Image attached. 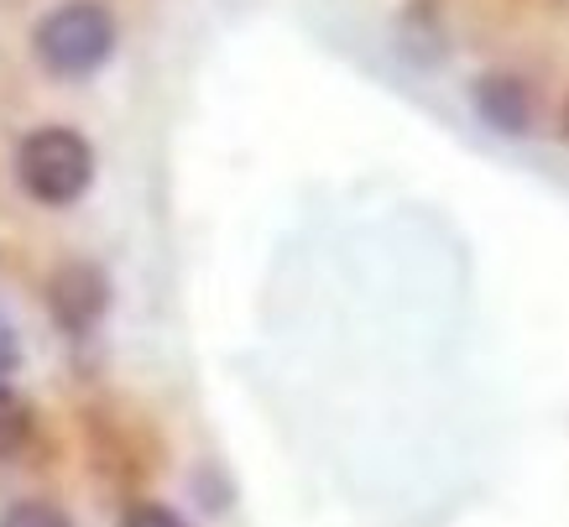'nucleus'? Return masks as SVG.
<instances>
[{"instance_id": "nucleus-7", "label": "nucleus", "mask_w": 569, "mask_h": 527, "mask_svg": "<svg viewBox=\"0 0 569 527\" xmlns=\"http://www.w3.org/2000/svg\"><path fill=\"white\" fill-rule=\"evenodd\" d=\"M121 527H189L178 517L173 507H157V501H137V507H126Z\"/></svg>"}, {"instance_id": "nucleus-2", "label": "nucleus", "mask_w": 569, "mask_h": 527, "mask_svg": "<svg viewBox=\"0 0 569 527\" xmlns=\"http://www.w3.org/2000/svg\"><path fill=\"white\" fill-rule=\"evenodd\" d=\"M17 178L37 205H73L94 178L89 141L69 126H42L17 147Z\"/></svg>"}, {"instance_id": "nucleus-8", "label": "nucleus", "mask_w": 569, "mask_h": 527, "mask_svg": "<svg viewBox=\"0 0 569 527\" xmlns=\"http://www.w3.org/2000/svg\"><path fill=\"white\" fill-rule=\"evenodd\" d=\"M17 360H21V350H17V335H11V329L0 324V371H11Z\"/></svg>"}, {"instance_id": "nucleus-4", "label": "nucleus", "mask_w": 569, "mask_h": 527, "mask_svg": "<svg viewBox=\"0 0 569 527\" xmlns=\"http://www.w3.org/2000/svg\"><path fill=\"white\" fill-rule=\"evenodd\" d=\"M476 110L486 116V126H497V131H528L533 126V95L522 79L512 73H486L481 84H476Z\"/></svg>"}, {"instance_id": "nucleus-1", "label": "nucleus", "mask_w": 569, "mask_h": 527, "mask_svg": "<svg viewBox=\"0 0 569 527\" xmlns=\"http://www.w3.org/2000/svg\"><path fill=\"white\" fill-rule=\"evenodd\" d=\"M116 52V17L100 0H69L37 21V58L63 79L94 73Z\"/></svg>"}, {"instance_id": "nucleus-5", "label": "nucleus", "mask_w": 569, "mask_h": 527, "mask_svg": "<svg viewBox=\"0 0 569 527\" xmlns=\"http://www.w3.org/2000/svg\"><path fill=\"white\" fill-rule=\"evenodd\" d=\"M27 434H32V412H27V402H21L17 391L0 381V459L21 455Z\"/></svg>"}, {"instance_id": "nucleus-6", "label": "nucleus", "mask_w": 569, "mask_h": 527, "mask_svg": "<svg viewBox=\"0 0 569 527\" xmlns=\"http://www.w3.org/2000/svg\"><path fill=\"white\" fill-rule=\"evenodd\" d=\"M0 527H73L52 501H17L0 511Z\"/></svg>"}, {"instance_id": "nucleus-3", "label": "nucleus", "mask_w": 569, "mask_h": 527, "mask_svg": "<svg viewBox=\"0 0 569 527\" xmlns=\"http://www.w3.org/2000/svg\"><path fill=\"white\" fill-rule=\"evenodd\" d=\"M52 314H58V324L69 329V335H79V329H89V324L104 314V304H110V288H104V272L100 267H63L58 272V282H52Z\"/></svg>"}]
</instances>
